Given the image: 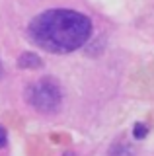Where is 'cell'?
I'll use <instances>...</instances> for the list:
<instances>
[{"label":"cell","instance_id":"6da1fadb","mask_svg":"<svg viewBox=\"0 0 154 156\" xmlns=\"http://www.w3.org/2000/svg\"><path fill=\"white\" fill-rule=\"evenodd\" d=\"M27 35L43 51L65 55L80 49L90 39L92 22L74 10H47L31 20Z\"/></svg>","mask_w":154,"mask_h":156},{"label":"cell","instance_id":"7a4b0ae2","mask_svg":"<svg viewBox=\"0 0 154 156\" xmlns=\"http://www.w3.org/2000/svg\"><path fill=\"white\" fill-rule=\"evenodd\" d=\"M26 96L27 101L43 113H51L61 105V90L51 78H43V80L31 84L27 88Z\"/></svg>","mask_w":154,"mask_h":156},{"label":"cell","instance_id":"3957f363","mask_svg":"<svg viewBox=\"0 0 154 156\" xmlns=\"http://www.w3.org/2000/svg\"><path fill=\"white\" fill-rule=\"evenodd\" d=\"M18 65L22 68H39L41 66V58L35 55V53H23V55L18 58Z\"/></svg>","mask_w":154,"mask_h":156},{"label":"cell","instance_id":"277c9868","mask_svg":"<svg viewBox=\"0 0 154 156\" xmlns=\"http://www.w3.org/2000/svg\"><path fill=\"white\" fill-rule=\"evenodd\" d=\"M135 136H137V139H144V136H146V127H144L142 123H138V125H135Z\"/></svg>","mask_w":154,"mask_h":156},{"label":"cell","instance_id":"5b68a950","mask_svg":"<svg viewBox=\"0 0 154 156\" xmlns=\"http://www.w3.org/2000/svg\"><path fill=\"white\" fill-rule=\"evenodd\" d=\"M6 140H8V135H6V129H4L2 125H0V148H2L4 144H6Z\"/></svg>","mask_w":154,"mask_h":156},{"label":"cell","instance_id":"8992f818","mask_svg":"<svg viewBox=\"0 0 154 156\" xmlns=\"http://www.w3.org/2000/svg\"><path fill=\"white\" fill-rule=\"evenodd\" d=\"M2 74H4V70H2V65H0V78H2Z\"/></svg>","mask_w":154,"mask_h":156}]
</instances>
